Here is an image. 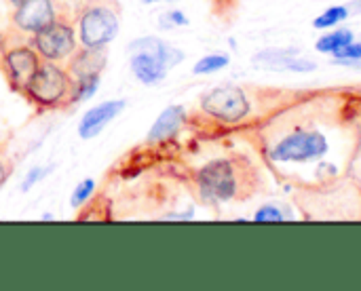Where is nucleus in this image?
<instances>
[{
    "label": "nucleus",
    "mask_w": 361,
    "mask_h": 291,
    "mask_svg": "<svg viewBox=\"0 0 361 291\" xmlns=\"http://www.w3.org/2000/svg\"><path fill=\"white\" fill-rule=\"evenodd\" d=\"M78 44L87 49H106L121 30V13L112 0H87L76 13Z\"/></svg>",
    "instance_id": "f257e3e1"
},
{
    "label": "nucleus",
    "mask_w": 361,
    "mask_h": 291,
    "mask_svg": "<svg viewBox=\"0 0 361 291\" xmlns=\"http://www.w3.org/2000/svg\"><path fill=\"white\" fill-rule=\"evenodd\" d=\"M72 85L74 78L68 72V68H63V63L40 61L38 70L32 74L21 93L32 106L42 110H55L70 104Z\"/></svg>",
    "instance_id": "f03ea898"
},
{
    "label": "nucleus",
    "mask_w": 361,
    "mask_h": 291,
    "mask_svg": "<svg viewBox=\"0 0 361 291\" xmlns=\"http://www.w3.org/2000/svg\"><path fill=\"white\" fill-rule=\"evenodd\" d=\"M195 184L201 201L207 205H222L235 201L239 194V171L235 161L214 159L205 163L197 171Z\"/></svg>",
    "instance_id": "7ed1b4c3"
},
{
    "label": "nucleus",
    "mask_w": 361,
    "mask_h": 291,
    "mask_svg": "<svg viewBox=\"0 0 361 291\" xmlns=\"http://www.w3.org/2000/svg\"><path fill=\"white\" fill-rule=\"evenodd\" d=\"M330 150L328 137L315 129H296L283 135L269 152L275 163H315Z\"/></svg>",
    "instance_id": "20e7f679"
},
{
    "label": "nucleus",
    "mask_w": 361,
    "mask_h": 291,
    "mask_svg": "<svg viewBox=\"0 0 361 291\" xmlns=\"http://www.w3.org/2000/svg\"><path fill=\"white\" fill-rule=\"evenodd\" d=\"M30 44L34 47V51L40 55L42 61H55V63H68V59L80 47L76 27L66 17H57L40 32L32 34Z\"/></svg>",
    "instance_id": "39448f33"
},
{
    "label": "nucleus",
    "mask_w": 361,
    "mask_h": 291,
    "mask_svg": "<svg viewBox=\"0 0 361 291\" xmlns=\"http://www.w3.org/2000/svg\"><path fill=\"white\" fill-rule=\"evenodd\" d=\"M199 106L203 114L224 125H239L252 112V104L247 95L237 85H220L207 91L201 97Z\"/></svg>",
    "instance_id": "423d86ee"
},
{
    "label": "nucleus",
    "mask_w": 361,
    "mask_h": 291,
    "mask_svg": "<svg viewBox=\"0 0 361 291\" xmlns=\"http://www.w3.org/2000/svg\"><path fill=\"white\" fill-rule=\"evenodd\" d=\"M40 61H42L40 55L34 51V47L30 42L11 44L0 55V63H2L4 78H6L8 87L13 91H17V93L23 91V87L27 85V80L32 78V74L38 70Z\"/></svg>",
    "instance_id": "0eeeda50"
},
{
    "label": "nucleus",
    "mask_w": 361,
    "mask_h": 291,
    "mask_svg": "<svg viewBox=\"0 0 361 291\" xmlns=\"http://www.w3.org/2000/svg\"><path fill=\"white\" fill-rule=\"evenodd\" d=\"M57 17H63L59 11V4L55 0H25L19 6L13 8L11 23L21 34H36L49 23H53Z\"/></svg>",
    "instance_id": "6e6552de"
},
{
    "label": "nucleus",
    "mask_w": 361,
    "mask_h": 291,
    "mask_svg": "<svg viewBox=\"0 0 361 291\" xmlns=\"http://www.w3.org/2000/svg\"><path fill=\"white\" fill-rule=\"evenodd\" d=\"M254 66H262L269 70H286V72H298V74H307L313 72L317 68L315 61L307 59L300 55L298 49H288V47H271L264 49L260 53L254 55Z\"/></svg>",
    "instance_id": "1a4fd4ad"
},
{
    "label": "nucleus",
    "mask_w": 361,
    "mask_h": 291,
    "mask_svg": "<svg viewBox=\"0 0 361 291\" xmlns=\"http://www.w3.org/2000/svg\"><path fill=\"white\" fill-rule=\"evenodd\" d=\"M125 106H127L125 99H106V101L89 108L82 114L80 123H78V129H76L78 131V137L85 140V142L97 137L125 110Z\"/></svg>",
    "instance_id": "9d476101"
},
{
    "label": "nucleus",
    "mask_w": 361,
    "mask_h": 291,
    "mask_svg": "<svg viewBox=\"0 0 361 291\" xmlns=\"http://www.w3.org/2000/svg\"><path fill=\"white\" fill-rule=\"evenodd\" d=\"M129 70L135 80H140L146 87H154L167 76V66L148 51H131L129 53Z\"/></svg>",
    "instance_id": "9b49d317"
},
{
    "label": "nucleus",
    "mask_w": 361,
    "mask_h": 291,
    "mask_svg": "<svg viewBox=\"0 0 361 291\" xmlns=\"http://www.w3.org/2000/svg\"><path fill=\"white\" fill-rule=\"evenodd\" d=\"M184 123H186V108L180 106V104L167 106L157 116L154 125L150 127V131L146 135V142L148 144H165V142L173 140L180 133Z\"/></svg>",
    "instance_id": "f8f14e48"
},
{
    "label": "nucleus",
    "mask_w": 361,
    "mask_h": 291,
    "mask_svg": "<svg viewBox=\"0 0 361 291\" xmlns=\"http://www.w3.org/2000/svg\"><path fill=\"white\" fill-rule=\"evenodd\" d=\"M127 51H129V53H131V51H148V53H154V55L167 66V70L180 66V63L184 61V57H186L182 49H178V47H173V44H169V42H165V40H161V38H157V36H142V38H135L133 42L127 44Z\"/></svg>",
    "instance_id": "ddd939ff"
},
{
    "label": "nucleus",
    "mask_w": 361,
    "mask_h": 291,
    "mask_svg": "<svg viewBox=\"0 0 361 291\" xmlns=\"http://www.w3.org/2000/svg\"><path fill=\"white\" fill-rule=\"evenodd\" d=\"M106 68V49H87L78 47V51L68 59V72L72 78L102 74Z\"/></svg>",
    "instance_id": "4468645a"
},
{
    "label": "nucleus",
    "mask_w": 361,
    "mask_h": 291,
    "mask_svg": "<svg viewBox=\"0 0 361 291\" xmlns=\"http://www.w3.org/2000/svg\"><path fill=\"white\" fill-rule=\"evenodd\" d=\"M351 40H355L353 30H349V27H332V30H326V32L317 38L315 51L322 53V55H334V53L341 51L345 44H349Z\"/></svg>",
    "instance_id": "2eb2a0df"
},
{
    "label": "nucleus",
    "mask_w": 361,
    "mask_h": 291,
    "mask_svg": "<svg viewBox=\"0 0 361 291\" xmlns=\"http://www.w3.org/2000/svg\"><path fill=\"white\" fill-rule=\"evenodd\" d=\"M351 15L349 6L347 4H334V6H328L326 11H322L315 19H313V27L315 30H332V27H338L343 21H347Z\"/></svg>",
    "instance_id": "dca6fc26"
},
{
    "label": "nucleus",
    "mask_w": 361,
    "mask_h": 291,
    "mask_svg": "<svg viewBox=\"0 0 361 291\" xmlns=\"http://www.w3.org/2000/svg\"><path fill=\"white\" fill-rule=\"evenodd\" d=\"M99 82H102V74H89V76H78V78H74L70 104L89 101V99L97 93Z\"/></svg>",
    "instance_id": "f3484780"
},
{
    "label": "nucleus",
    "mask_w": 361,
    "mask_h": 291,
    "mask_svg": "<svg viewBox=\"0 0 361 291\" xmlns=\"http://www.w3.org/2000/svg\"><path fill=\"white\" fill-rule=\"evenodd\" d=\"M231 63V55L226 53H207L201 59L195 61L192 66V74L195 76H207V74H216L220 70H224Z\"/></svg>",
    "instance_id": "a211bd4d"
},
{
    "label": "nucleus",
    "mask_w": 361,
    "mask_h": 291,
    "mask_svg": "<svg viewBox=\"0 0 361 291\" xmlns=\"http://www.w3.org/2000/svg\"><path fill=\"white\" fill-rule=\"evenodd\" d=\"M95 188H97L95 180H91V178L80 180L76 184V188L72 190V194H70V207L72 209H82L91 201V197L95 194Z\"/></svg>",
    "instance_id": "6ab92c4d"
},
{
    "label": "nucleus",
    "mask_w": 361,
    "mask_h": 291,
    "mask_svg": "<svg viewBox=\"0 0 361 291\" xmlns=\"http://www.w3.org/2000/svg\"><path fill=\"white\" fill-rule=\"evenodd\" d=\"M188 23H190L188 15L182 13L180 8H169V11L159 15V27L161 30H180V27H186Z\"/></svg>",
    "instance_id": "aec40b11"
},
{
    "label": "nucleus",
    "mask_w": 361,
    "mask_h": 291,
    "mask_svg": "<svg viewBox=\"0 0 361 291\" xmlns=\"http://www.w3.org/2000/svg\"><path fill=\"white\" fill-rule=\"evenodd\" d=\"M286 216L277 205H262L256 213H254V222H262V224H273V222H283Z\"/></svg>",
    "instance_id": "412c9836"
},
{
    "label": "nucleus",
    "mask_w": 361,
    "mask_h": 291,
    "mask_svg": "<svg viewBox=\"0 0 361 291\" xmlns=\"http://www.w3.org/2000/svg\"><path fill=\"white\" fill-rule=\"evenodd\" d=\"M332 57H334V63H341V61H361V40H351L341 51H336Z\"/></svg>",
    "instance_id": "4be33fe9"
},
{
    "label": "nucleus",
    "mask_w": 361,
    "mask_h": 291,
    "mask_svg": "<svg viewBox=\"0 0 361 291\" xmlns=\"http://www.w3.org/2000/svg\"><path fill=\"white\" fill-rule=\"evenodd\" d=\"M51 171H53V167H32V169L25 173L23 182H21V190H23V192L32 190V188H34L36 184H40Z\"/></svg>",
    "instance_id": "5701e85b"
},
{
    "label": "nucleus",
    "mask_w": 361,
    "mask_h": 291,
    "mask_svg": "<svg viewBox=\"0 0 361 291\" xmlns=\"http://www.w3.org/2000/svg\"><path fill=\"white\" fill-rule=\"evenodd\" d=\"M192 218H195V211L188 209V211H184V213H167L163 220H182V222H184V220H192Z\"/></svg>",
    "instance_id": "b1692460"
},
{
    "label": "nucleus",
    "mask_w": 361,
    "mask_h": 291,
    "mask_svg": "<svg viewBox=\"0 0 361 291\" xmlns=\"http://www.w3.org/2000/svg\"><path fill=\"white\" fill-rule=\"evenodd\" d=\"M6 180H8V167H6V163L0 159V190H2V186L6 184Z\"/></svg>",
    "instance_id": "393cba45"
},
{
    "label": "nucleus",
    "mask_w": 361,
    "mask_h": 291,
    "mask_svg": "<svg viewBox=\"0 0 361 291\" xmlns=\"http://www.w3.org/2000/svg\"><path fill=\"white\" fill-rule=\"evenodd\" d=\"M142 4H161V2H176V0H140Z\"/></svg>",
    "instance_id": "a878e982"
},
{
    "label": "nucleus",
    "mask_w": 361,
    "mask_h": 291,
    "mask_svg": "<svg viewBox=\"0 0 361 291\" xmlns=\"http://www.w3.org/2000/svg\"><path fill=\"white\" fill-rule=\"evenodd\" d=\"M42 220L44 222H51V220H55V216L53 213H42Z\"/></svg>",
    "instance_id": "bb28decb"
},
{
    "label": "nucleus",
    "mask_w": 361,
    "mask_h": 291,
    "mask_svg": "<svg viewBox=\"0 0 361 291\" xmlns=\"http://www.w3.org/2000/svg\"><path fill=\"white\" fill-rule=\"evenodd\" d=\"M6 2L15 8V6H19V4H21V2H25V0H6Z\"/></svg>",
    "instance_id": "cd10ccee"
},
{
    "label": "nucleus",
    "mask_w": 361,
    "mask_h": 291,
    "mask_svg": "<svg viewBox=\"0 0 361 291\" xmlns=\"http://www.w3.org/2000/svg\"><path fill=\"white\" fill-rule=\"evenodd\" d=\"M66 2H72V4H82V2H87V0H66Z\"/></svg>",
    "instance_id": "c85d7f7f"
},
{
    "label": "nucleus",
    "mask_w": 361,
    "mask_h": 291,
    "mask_svg": "<svg viewBox=\"0 0 361 291\" xmlns=\"http://www.w3.org/2000/svg\"><path fill=\"white\" fill-rule=\"evenodd\" d=\"M0 51H2V36H0Z\"/></svg>",
    "instance_id": "c756f323"
}]
</instances>
